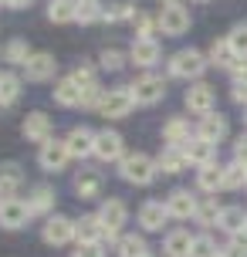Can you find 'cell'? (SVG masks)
<instances>
[{
  "instance_id": "obj_1",
  "label": "cell",
  "mask_w": 247,
  "mask_h": 257,
  "mask_svg": "<svg viewBox=\"0 0 247 257\" xmlns=\"http://www.w3.org/2000/svg\"><path fill=\"white\" fill-rule=\"evenodd\" d=\"M156 159H149L146 153H129L118 159V176L126 183H136V186H149V183L156 180Z\"/></svg>"
},
{
  "instance_id": "obj_2",
  "label": "cell",
  "mask_w": 247,
  "mask_h": 257,
  "mask_svg": "<svg viewBox=\"0 0 247 257\" xmlns=\"http://www.w3.org/2000/svg\"><path fill=\"white\" fill-rule=\"evenodd\" d=\"M207 58L196 51V48H183L169 58V75L173 78H183V81H196V78L207 71Z\"/></svg>"
},
{
  "instance_id": "obj_3",
  "label": "cell",
  "mask_w": 247,
  "mask_h": 257,
  "mask_svg": "<svg viewBox=\"0 0 247 257\" xmlns=\"http://www.w3.org/2000/svg\"><path fill=\"white\" fill-rule=\"evenodd\" d=\"M136 95H132V88L129 85H122V88H108L105 91V98H102V105H98V112H102L105 118H126L136 108Z\"/></svg>"
},
{
  "instance_id": "obj_4",
  "label": "cell",
  "mask_w": 247,
  "mask_h": 257,
  "mask_svg": "<svg viewBox=\"0 0 247 257\" xmlns=\"http://www.w3.org/2000/svg\"><path fill=\"white\" fill-rule=\"evenodd\" d=\"M156 24L163 34H169V38H180V34H186L190 31V11L183 7V4H166L163 11H159Z\"/></svg>"
},
{
  "instance_id": "obj_5",
  "label": "cell",
  "mask_w": 247,
  "mask_h": 257,
  "mask_svg": "<svg viewBox=\"0 0 247 257\" xmlns=\"http://www.w3.org/2000/svg\"><path fill=\"white\" fill-rule=\"evenodd\" d=\"M126 217H129L126 203L115 200V196H108L102 203V210H98V220H102V227H105V240H115L118 244V227H126Z\"/></svg>"
},
{
  "instance_id": "obj_6",
  "label": "cell",
  "mask_w": 247,
  "mask_h": 257,
  "mask_svg": "<svg viewBox=\"0 0 247 257\" xmlns=\"http://www.w3.org/2000/svg\"><path fill=\"white\" fill-rule=\"evenodd\" d=\"M95 156H98L102 163H118V159L126 156V142H122V136H118L115 128L95 132Z\"/></svg>"
},
{
  "instance_id": "obj_7",
  "label": "cell",
  "mask_w": 247,
  "mask_h": 257,
  "mask_svg": "<svg viewBox=\"0 0 247 257\" xmlns=\"http://www.w3.org/2000/svg\"><path fill=\"white\" fill-rule=\"evenodd\" d=\"M41 237H44V244H51V247H65L68 240L75 237V220H68V217H61V213H54V217L44 220Z\"/></svg>"
},
{
  "instance_id": "obj_8",
  "label": "cell",
  "mask_w": 247,
  "mask_h": 257,
  "mask_svg": "<svg viewBox=\"0 0 247 257\" xmlns=\"http://www.w3.org/2000/svg\"><path fill=\"white\" fill-rule=\"evenodd\" d=\"M129 88H132V95H136L139 105H156L159 98L166 95V81H163L159 75H139Z\"/></svg>"
},
{
  "instance_id": "obj_9",
  "label": "cell",
  "mask_w": 247,
  "mask_h": 257,
  "mask_svg": "<svg viewBox=\"0 0 247 257\" xmlns=\"http://www.w3.org/2000/svg\"><path fill=\"white\" fill-rule=\"evenodd\" d=\"M68 159H71V153H68V142L48 139V142L38 149V163H41V169H48V173H61V169L68 166Z\"/></svg>"
},
{
  "instance_id": "obj_10",
  "label": "cell",
  "mask_w": 247,
  "mask_h": 257,
  "mask_svg": "<svg viewBox=\"0 0 247 257\" xmlns=\"http://www.w3.org/2000/svg\"><path fill=\"white\" fill-rule=\"evenodd\" d=\"M31 217H34V213H31L27 200H4V203H0V227H4V230H21Z\"/></svg>"
},
{
  "instance_id": "obj_11",
  "label": "cell",
  "mask_w": 247,
  "mask_h": 257,
  "mask_svg": "<svg viewBox=\"0 0 247 257\" xmlns=\"http://www.w3.org/2000/svg\"><path fill=\"white\" fill-rule=\"evenodd\" d=\"M159 58H163V48H159L156 38H136V44H132V51H129V61L136 68H153Z\"/></svg>"
},
{
  "instance_id": "obj_12",
  "label": "cell",
  "mask_w": 247,
  "mask_h": 257,
  "mask_svg": "<svg viewBox=\"0 0 247 257\" xmlns=\"http://www.w3.org/2000/svg\"><path fill=\"white\" fill-rule=\"evenodd\" d=\"M196 206H200V200H196L190 190H173V193H169V200H166V210H169V217H173V220L196 217Z\"/></svg>"
},
{
  "instance_id": "obj_13",
  "label": "cell",
  "mask_w": 247,
  "mask_h": 257,
  "mask_svg": "<svg viewBox=\"0 0 247 257\" xmlns=\"http://www.w3.org/2000/svg\"><path fill=\"white\" fill-rule=\"evenodd\" d=\"M166 220H169V210L166 203H159V200H146L143 206H139V227L149 233H156L166 227Z\"/></svg>"
},
{
  "instance_id": "obj_14",
  "label": "cell",
  "mask_w": 247,
  "mask_h": 257,
  "mask_svg": "<svg viewBox=\"0 0 247 257\" xmlns=\"http://www.w3.org/2000/svg\"><path fill=\"white\" fill-rule=\"evenodd\" d=\"M196 139H207V142H213V146H220V142L227 139V118H223L220 112L203 115L196 122Z\"/></svg>"
},
{
  "instance_id": "obj_15",
  "label": "cell",
  "mask_w": 247,
  "mask_h": 257,
  "mask_svg": "<svg viewBox=\"0 0 247 257\" xmlns=\"http://www.w3.org/2000/svg\"><path fill=\"white\" fill-rule=\"evenodd\" d=\"M54 71H58V64H54V58L48 51H34L24 64L27 81H48V78H54Z\"/></svg>"
},
{
  "instance_id": "obj_16",
  "label": "cell",
  "mask_w": 247,
  "mask_h": 257,
  "mask_svg": "<svg viewBox=\"0 0 247 257\" xmlns=\"http://www.w3.org/2000/svg\"><path fill=\"white\" fill-rule=\"evenodd\" d=\"M213 102H217V95H213L210 85H203V81L190 85V91H186V108H190V112H196V115H210V112H213Z\"/></svg>"
},
{
  "instance_id": "obj_17",
  "label": "cell",
  "mask_w": 247,
  "mask_h": 257,
  "mask_svg": "<svg viewBox=\"0 0 247 257\" xmlns=\"http://www.w3.org/2000/svg\"><path fill=\"white\" fill-rule=\"evenodd\" d=\"M183 156H186V163H193V166H210V163H217V146L207 139H190L186 146H180Z\"/></svg>"
},
{
  "instance_id": "obj_18",
  "label": "cell",
  "mask_w": 247,
  "mask_h": 257,
  "mask_svg": "<svg viewBox=\"0 0 247 257\" xmlns=\"http://www.w3.org/2000/svg\"><path fill=\"white\" fill-rule=\"evenodd\" d=\"M68 153L78 156V159H85V156H95V132H91L88 125H75L71 132H68Z\"/></svg>"
},
{
  "instance_id": "obj_19",
  "label": "cell",
  "mask_w": 247,
  "mask_h": 257,
  "mask_svg": "<svg viewBox=\"0 0 247 257\" xmlns=\"http://www.w3.org/2000/svg\"><path fill=\"white\" fill-rule=\"evenodd\" d=\"M24 139L44 146V142L51 139V118L44 115V112H31V115L24 118Z\"/></svg>"
},
{
  "instance_id": "obj_20",
  "label": "cell",
  "mask_w": 247,
  "mask_h": 257,
  "mask_svg": "<svg viewBox=\"0 0 247 257\" xmlns=\"http://www.w3.org/2000/svg\"><path fill=\"white\" fill-rule=\"evenodd\" d=\"M21 183H24V173L17 163H4L0 166V200H17L14 193L21 190Z\"/></svg>"
},
{
  "instance_id": "obj_21",
  "label": "cell",
  "mask_w": 247,
  "mask_h": 257,
  "mask_svg": "<svg viewBox=\"0 0 247 257\" xmlns=\"http://www.w3.org/2000/svg\"><path fill=\"white\" fill-rule=\"evenodd\" d=\"M75 237H78V244H102L105 227H102V220H98V213L95 217H81L75 223Z\"/></svg>"
},
{
  "instance_id": "obj_22",
  "label": "cell",
  "mask_w": 247,
  "mask_h": 257,
  "mask_svg": "<svg viewBox=\"0 0 247 257\" xmlns=\"http://www.w3.org/2000/svg\"><path fill=\"white\" fill-rule=\"evenodd\" d=\"M81 95H85V88H81L75 78H61V81L54 85V102L65 105V108H75V105H81Z\"/></svg>"
},
{
  "instance_id": "obj_23",
  "label": "cell",
  "mask_w": 247,
  "mask_h": 257,
  "mask_svg": "<svg viewBox=\"0 0 247 257\" xmlns=\"http://www.w3.org/2000/svg\"><path fill=\"white\" fill-rule=\"evenodd\" d=\"M163 139H166V146H186V142L193 139V136H190V118L173 115L166 125H163Z\"/></svg>"
},
{
  "instance_id": "obj_24",
  "label": "cell",
  "mask_w": 247,
  "mask_h": 257,
  "mask_svg": "<svg viewBox=\"0 0 247 257\" xmlns=\"http://www.w3.org/2000/svg\"><path fill=\"white\" fill-rule=\"evenodd\" d=\"M190 247H193L190 230H173V233H166V240H163V254L166 257H190Z\"/></svg>"
},
{
  "instance_id": "obj_25",
  "label": "cell",
  "mask_w": 247,
  "mask_h": 257,
  "mask_svg": "<svg viewBox=\"0 0 247 257\" xmlns=\"http://www.w3.org/2000/svg\"><path fill=\"white\" fill-rule=\"evenodd\" d=\"M156 166H159V173H166V176H176V173H183V166H186V156H183L180 146H166V149L159 153Z\"/></svg>"
},
{
  "instance_id": "obj_26",
  "label": "cell",
  "mask_w": 247,
  "mask_h": 257,
  "mask_svg": "<svg viewBox=\"0 0 247 257\" xmlns=\"http://www.w3.org/2000/svg\"><path fill=\"white\" fill-rule=\"evenodd\" d=\"M75 193H78L81 200L98 196V193H102V173H95V169H81L78 176H75Z\"/></svg>"
},
{
  "instance_id": "obj_27",
  "label": "cell",
  "mask_w": 247,
  "mask_h": 257,
  "mask_svg": "<svg viewBox=\"0 0 247 257\" xmlns=\"http://www.w3.org/2000/svg\"><path fill=\"white\" fill-rule=\"evenodd\" d=\"M196 186H200L203 193H217V190H223V166H220V163L200 166V173H196Z\"/></svg>"
},
{
  "instance_id": "obj_28",
  "label": "cell",
  "mask_w": 247,
  "mask_h": 257,
  "mask_svg": "<svg viewBox=\"0 0 247 257\" xmlns=\"http://www.w3.org/2000/svg\"><path fill=\"white\" fill-rule=\"evenodd\" d=\"M27 206H31V213H51L54 210V190L48 183L34 186V190L27 193Z\"/></svg>"
},
{
  "instance_id": "obj_29",
  "label": "cell",
  "mask_w": 247,
  "mask_h": 257,
  "mask_svg": "<svg viewBox=\"0 0 247 257\" xmlns=\"http://www.w3.org/2000/svg\"><path fill=\"white\" fill-rule=\"evenodd\" d=\"M244 223H247V213L240 210V206H223L217 230H223V233H230V237H237V233L244 230Z\"/></svg>"
},
{
  "instance_id": "obj_30",
  "label": "cell",
  "mask_w": 247,
  "mask_h": 257,
  "mask_svg": "<svg viewBox=\"0 0 247 257\" xmlns=\"http://www.w3.org/2000/svg\"><path fill=\"white\" fill-rule=\"evenodd\" d=\"M210 64H217V68H234V61H237V54H234V48H230V41L223 38V41H213V48H210V58H207Z\"/></svg>"
},
{
  "instance_id": "obj_31",
  "label": "cell",
  "mask_w": 247,
  "mask_h": 257,
  "mask_svg": "<svg viewBox=\"0 0 247 257\" xmlns=\"http://www.w3.org/2000/svg\"><path fill=\"white\" fill-rule=\"evenodd\" d=\"M75 14H78V4L75 0H51L48 4V21H54V24L75 21Z\"/></svg>"
},
{
  "instance_id": "obj_32",
  "label": "cell",
  "mask_w": 247,
  "mask_h": 257,
  "mask_svg": "<svg viewBox=\"0 0 247 257\" xmlns=\"http://www.w3.org/2000/svg\"><path fill=\"white\" fill-rule=\"evenodd\" d=\"M115 254L118 257H146L149 250H146V240L139 237V233H126V237H118Z\"/></svg>"
},
{
  "instance_id": "obj_33",
  "label": "cell",
  "mask_w": 247,
  "mask_h": 257,
  "mask_svg": "<svg viewBox=\"0 0 247 257\" xmlns=\"http://www.w3.org/2000/svg\"><path fill=\"white\" fill-rule=\"evenodd\" d=\"M220 213H223V206L217 203V200H200L193 220L200 223V227H217V223H220Z\"/></svg>"
},
{
  "instance_id": "obj_34",
  "label": "cell",
  "mask_w": 247,
  "mask_h": 257,
  "mask_svg": "<svg viewBox=\"0 0 247 257\" xmlns=\"http://www.w3.org/2000/svg\"><path fill=\"white\" fill-rule=\"evenodd\" d=\"M31 54H34V51L27 48L24 38H14V41H7V48H4V61H7V64H21V68H24Z\"/></svg>"
},
{
  "instance_id": "obj_35",
  "label": "cell",
  "mask_w": 247,
  "mask_h": 257,
  "mask_svg": "<svg viewBox=\"0 0 247 257\" xmlns=\"http://www.w3.org/2000/svg\"><path fill=\"white\" fill-rule=\"evenodd\" d=\"M75 4H78V14H75L78 24H95V21H102L105 7L98 4V0H75Z\"/></svg>"
},
{
  "instance_id": "obj_36",
  "label": "cell",
  "mask_w": 247,
  "mask_h": 257,
  "mask_svg": "<svg viewBox=\"0 0 247 257\" xmlns=\"http://www.w3.org/2000/svg\"><path fill=\"white\" fill-rule=\"evenodd\" d=\"M136 7L132 4H112V7H105V14H102V21H108V24H122V21H136Z\"/></svg>"
},
{
  "instance_id": "obj_37",
  "label": "cell",
  "mask_w": 247,
  "mask_h": 257,
  "mask_svg": "<svg viewBox=\"0 0 247 257\" xmlns=\"http://www.w3.org/2000/svg\"><path fill=\"white\" fill-rule=\"evenodd\" d=\"M17 98H21V78L0 75V105H14Z\"/></svg>"
},
{
  "instance_id": "obj_38",
  "label": "cell",
  "mask_w": 247,
  "mask_h": 257,
  "mask_svg": "<svg viewBox=\"0 0 247 257\" xmlns=\"http://www.w3.org/2000/svg\"><path fill=\"white\" fill-rule=\"evenodd\" d=\"M240 186H247V169L234 159L230 166H223V190H240Z\"/></svg>"
},
{
  "instance_id": "obj_39",
  "label": "cell",
  "mask_w": 247,
  "mask_h": 257,
  "mask_svg": "<svg viewBox=\"0 0 247 257\" xmlns=\"http://www.w3.org/2000/svg\"><path fill=\"white\" fill-rule=\"evenodd\" d=\"M217 254H220V247H217V240H213L210 233H200V237H193L190 257H217Z\"/></svg>"
},
{
  "instance_id": "obj_40",
  "label": "cell",
  "mask_w": 247,
  "mask_h": 257,
  "mask_svg": "<svg viewBox=\"0 0 247 257\" xmlns=\"http://www.w3.org/2000/svg\"><path fill=\"white\" fill-rule=\"evenodd\" d=\"M122 64H126V54L118 51V48H105L98 54V68H105V71H118Z\"/></svg>"
},
{
  "instance_id": "obj_41",
  "label": "cell",
  "mask_w": 247,
  "mask_h": 257,
  "mask_svg": "<svg viewBox=\"0 0 247 257\" xmlns=\"http://www.w3.org/2000/svg\"><path fill=\"white\" fill-rule=\"evenodd\" d=\"M227 41H230V48H234L237 58H247V24H237L230 34H227Z\"/></svg>"
},
{
  "instance_id": "obj_42",
  "label": "cell",
  "mask_w": 247,
  "mask_h": 257,
  "mask_svg": "<svg viewBox=\"0 0 247 257\" xmlns=\"http://www.w3.org/2000/svg\"><path fill=\"white\" fill-rule=\"evenodd\" d=\"M71 78L78 81L81 88H91V85H98V78H95V64H91V61H81L78 68H75V75H71Z\"/></svg>"
},
{
  "instance_id": "obj_43",
  "label": "cell",
  "mask_w": 247,
  "mask_h": 257,
  "mask_svg": "<svg viewBox=\"0 0 247 257\" xmlns=\"http://www.w3.org/2000/svg\"><path fill=\"white\" fill-rule=\"evenodd\" d=\"M105 98V88L102 85H91V88H85V95H81V108H98Z\"/></svg>"
},
{
  "instance_id": "obj_44",
  "label": "cell",
  "mask_w": 247,
  "mask_h": 257,
  "mask_svg": "<svg viewBox=\"0 0 247 257\" xmlns=\"http://www.w3.org/2000/svg\"><path fill=\"white\" fill-rule=\"evenodd\" d=\"M153 27H159V24L149 14H143V11L136 14V38H153Z\"/></svg>"
},
{
  "instance_id": "obj_45",
  "label": "cell",
  "mask_w": 247,
  "mask_h": 257,
  "mask_svg": "<svg viewBox=\"0 0 247 257\" xmlns=\"http://www.w3.org/2000/svg\"><path fill=\"white\" fill-rule=\"evenodd\" d=\"M223 257H247V237H230V244L220 250Z\"/></svg>"
},
{
  "instance_id": "obj_46",
  "label": "cell",
  "mask_w": 247,
  "mask_h": 257,
  "mask_svg": "<svg viewBox=\"0 0 247 257\" xmlns=\"http://www.w3.org/2000/svg\"><path fill=\"white\" fill-rule=\"evenodd\" d=\"M71 257H105V250H102V244H78V250Z\"/></svg>"
},
{
  "instance_id": "obj_47",
  "label": "cell",
  "mask_w": 247,
  "mask_h": 257,
  "mask_svg": "<svg viewBox=\"0 0 247 257\" xmlns=\"http://www.w3.org/2000/svg\"><path fill=\"white\" fill-rule=\"evenodd\" d=\"M230 75H234V81H247V58H237Z\"/></svg>"
},
{
  "instance_id": "obj_48",
  "label": "cell",
  "mask_w": 247,
  "mask_h": 257,
  "mask_svg": "<svg viewBox=\"0 0 247 257\" xmlns=\"http://www.w3.org/2000/svg\"><path fill=\"white\" fill-rule=\"evenodd\" d=\"M234 156H237V163H247V136H237V142H234Z\"/></svg>"
},
{
  "instance_id": "obj_49",
  "label": "cell",
  "mask_w": 247,
  "mask_h": 257,
  "mask_svg": "<svg viewBox=\"0 0 247 257\" xmlns=\"http://www.w3.org/2000/svg\"><path fill=\"white\" fill-rule=\"evenodd\" d=\"M234 102L247 105V81H234Z\"/></svg>"
},
{
  "instance_id": "obj_50",
  "label": "cell",
  "mask_w": 247,
  "mask_h": 257,
  "mask_svg": "<svg viewBox=\"0 0 247 257\" xmlns=\"http://www.w3.org/2000/svg\"><path fill=\"white\" fill-rule=\"evenodd\" d=\"M31 4H34V0H0V7H11V11H24Z\"/></svg>"
},
{
  "instance_id": "obj_51",
  "label": "cell",
  "mask_w": 247,
  "mask_h": 257,
  "mask_svg": "<svg viewBox=\"0 0 247 257\" xmlns=\"http://www.w3.org/2000/svg\"><path fill=\"white\" fill-rule=\"evenodd\" d=\"M237 237H247V223H244V230H240V233H237Z\"/></svg>"
},
{
  "instance_id": "obj_52",
  "label": "cell",
  "mask_w": 247,
  "mask_h": 257,
  "mask_svg": "<svg viewBox=\"0 0 247 257\" xmlns=\"http://www.w3.org/2000/svg\"><path fill=\"white\" fill-rule=\"evenodd\" d=\"M166 4H180V0H163V7H166Z\"/></svg>"
},
{
  "instance_id": "obj_53",
  "label": "cell",
  "mask_w": 247,
  "mask_h": 257,
  "mask_svg": "<svg viewBox=\"0 0 247 257\" xmlns=\"http://www.w3.org/2000/svg\"><path fill=\"white\" fill-rule=\"evenodd\" d=\"M240 166H244V169H247V163H240Z\"/></svg>"
},
{
  "instance_id": "obj_54",
  "label": "cell",
  "mask_w": 247,
  "mask_h": 257,
  "mask_svg": "<svg viewBox=\"0 0 247 257\" xmlns=\"http://www.w3.org/2000/svg\"><path fill=\"white\" fill-rule=\"evenodd\" d=\"M217 257H223V254H217Z\"/></svg>"
},
{
  "instance_id": "obj_55",
  "label": "cell",
  "mask_w": 247,
  "mask_h": 257,
  "mask_svg": "<svg viewBox=\"0 0 247 257\" xmlns=\"http://www.w3.org/2000/svg\"><path fill=\"white\" fill-rule=\"evenodd\" d=\"M0 203H4V200H0Z\"/></svg>"
},
{
  "instance_id": "obj_56",
  "label": "cell",
  "mask_w": 247,
  "mask_h": 257,
  "mask_svg": "<svg viewBox=\"0 0 247 257\" xmlns=\"http://www.w3.org/2000/svg\"><path fill=\"white\" fill-rule=\"evenodd\" d=\"M244 122H247V118H244Z\"/></svg>"
},
{
  "instance_id": "obj_57",
  "label": "cell",
  "mask_w": 247,
  "mask_h": 257,
  "mask_svg": "<svg viewBox=\"0 0 247 257\" xmlns=\"http://www.w3.org/2000/svg\"><path fill=\"white\" fill-rule=\"evenodd\" d=\"M146 257H149V254H146Z\"/></svg>"
}]
</instances>
